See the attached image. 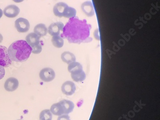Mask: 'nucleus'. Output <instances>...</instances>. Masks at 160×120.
Here are the masks:
<instances>
[{"label":"nucleus","mask_w":160,"mask_h":120,"mask_svg":"<svg viewBox=\"0 0 160 120\" xmlns=\"http://www.w3.org/2000/svg\"><path fill=\"white\" fill-rule=\"evenodd\" d=\"M32 49L24 40H19L12 43L8 49L9 56L12 61L24 62L28 59Z\"/></svg>","instance_id":"obj_2"},{"label":"nucleus","mask_w":160,"mask_h":120,"mask_svg":"<svg viewBox=\"0 0 160 120\" xmlns=\"http://www.w3.org/2000/svg\"><path fill=\"white\" fill-rule=\"evenodd\" d=\"M50 111L52 114L57 115V116H60V115L64 114L62 106L59 102L53 104L51 106Z\"/></svg>","instance_id":"obj_17"},{"label":"nucleus","mask_w":160,"mask_h":120,"mask_svg":"<svg viewBox=\"0 0 160 120\" xmlns=\"http://www.w3.org/2000/svg\"><path fill=\"white\" fill-rule=\"evenodd\" d=\"M52 44L56 48H61L64 44L63 38L60 35L54 36L52 38Z\"/></svg>","instance_id":"obj_18"},{"label":"nucleus","mask_w":160,"mask_h":120,"mask_svg":"<svg viewBox=\"0 0 160 120\" xmlns=\"http://www.w3.org/2000/svg\"><path fill=\"white\" fill-rule=\"evenodd\" d=\"M76 14H77V11L75 8L71 7H68L63 17L67 18H72L76 17Z\"/></svg>","instance_id":"obj_21"},{"label":"nucleus","mask_w":160,"mask_h":120,"mask_svg":"<svg viewBox=\"0 0 160 120\" xmlns=\"http://www.w3.org/2000/svg\"><path fill=\"white\" fill-rule=\"evenodd\" d=\"M42 51V45H40L36 47L35 48H33L32 50V52L34 54H39Z\"/></svg>","instance_id":"obj_22"},{"label":"nucleus","mask_w":160,"mask_h":120,"mask_svg":"<svg viewBox=\"0 0 160 120\" xmlns=\"http://www.w3.org/2000/svg\"><path fill=\"white\" fill-rule=\"evenodd\" d=\"M34 32L40 37H42L47 35L48 29L44 24H39L35 27Z\"/></svg>","instance_id":"obj_14"},{"label":"nucleus","mask_w":160,"mask_h":120,"mask_svg":"<svg viewBox=\"0 0 160 120\" xmlns=\"http://www.w3.org/2000/svg\"><path fill=\"white\" fill-rule=\"evenodd\" d=\"M20 9L17 5L11 4L6 6L3 10L4 16L8 18H15L17 17L20 12Z\"/></svg>","instance_id":"obj_7"},{"label":"nucleus","mask_w":160,"mask_h":120,"mask_svg":"<svg viewBox=\"0 0 160 120\" xmlns=\"http://www.w3.org/2000/svg\"><path fill=\"white\" fill-rule=\"evenodd\" d=\"M5 71L4 67L0 65V80L3 78L5 75Z\"/></svg>","instance_id":"obj_23"},{"label":"nucleus","mask_w":160,"mask_h":120,"mask_svg":"<svg viewBox=\"0 0 160 120\" xmlns=\"http://www.w3.org/2000/svg\"><path fill=\"white\" fill-rule=\"evenodd\" d=\"M59 103L62 106L63 112L65 114H68L72 112V111L74 110L75 105L74 103L71 101L67 100V99H63L60 101Z\"/></svg>","instance_id":"obj_13"},{"label":"nucleus","mask_w":160,"mask_h":120,"mask_svg":"<svg viewBox=\"0 0 160 120\" xmlns=\"http://www.w3.org/2000/svg\"><path fill=\"white\" fill-rule=\"evenodd\" d=\"M61 59L63 62L69 64L76 62V58L72 53L69 52H65L61 54Z\"/></svg>","instance_id":"obj_15"},{"label":"nucleus","mask_w":160,"mask_h":120,"mask_svg":"<svg viewBox=\"0 0 160 120\" xmlns=\"http://www.w3.org/2000/svg\"><path fill=\"white\" fill-rule=\"evenodd\" d=\"M62 91L65 95L71 96L74 94L76 90V86L73 82L68 81L62 84L61 88Z\"/></svg>","instance_id":"obj_11"},{"label":"nucleus","mask_w":160,"mask_h":120,"mask_svg":"<svg viewBox=\"0 0 160 120\" xmlns=\"http://www.w3.org/2000/svg\"><path fill=\"white\" fill-rule=\"evenodd\" d=\"M2 40H3V37L1 34H0V43L2 42Z\"/></svg>","instance_id":"obj_26"},{"label":"nucleus","mask_w":160,"mask_h":120,"mask_svg":"<svg viewBox=\"0 0 160 120\" xmlns=\"http://www.w3.org/2000/svg\"><path fill=\"white\" fill-rule=\"evenodd\" d=\"M40 38L35 33H30L26 37V41L32 49L41 45Z\"/></svg>","instance_id":"obj_9"},{"label":"nucleus","mask_w":160,"mask_h":120,"mask_svg":"<svg viewBox=\"0 0 160 120\" xmlns=\"http://www.w3.org/2000/svg\"><path fill=\"white\" fill-rule=\"evenodd\" d=\"M90 34L89 25L78 18L70 19L64 26L61 36L68 39L69 43L80 44L89 42L88 40Z\"/></svg>","instance_id":"obj_1"},{"label":"nucleus","mask_w":160,"mask_h":120,"mask_svg":"<svg viewBox=\"0 0 160 120\" xmlns=\"http://www.w3.org/2000/svg\"><path fill=\"white\" fill-rule=\"evenodd\" d=\"M12 61L9 56L8 48L0 45V65L8 68L11 64Z\"/></svg>","instance_id":"obj_3"},{"label":"nucleus","mask_w":160,"mask_h":120,"mask_svg":"<svg viewBox=\"0 0 160 120\" xmlns=\"http://www.w3.org/2000/svg\"><path fill=\"white\" fill-rule=\"evenodd\" d=\"M40 78L45 82H49L52 81L55 77L54 70L51 68H44L40 72Z\"/></svg>","instance_id":"obj_5"},{"label":"nucleus","mask_w":160,"mask_h":120,"mask_svg":"<svg viewBox=\"0 0 160 120\" xmlns=\"http://www.w3.org/2000/svg\"><path fill=\"white\" fill-rule=\"evenodd\" d=\"M52 113L50 110H43L40 113V120H52Z\"/></svg>","instance_id":"obj_20"},{"label":"nucleus","mask_w":160,"mask_h":120,"mask_svg":"<svg viewBox=\"0 0 160 120\" xmlns=\"http://www.w3.org/2000/svg\"><path fill=\"white\" fill-rule=\"evenodd\" d=\"M71 74L72 78L75 82H82L86 78L85 73L83 70L71 72Z\"/></svg>","instance_id":"obj_16"},{"label":"nucleus","mask_w":160,"mask_h":120,"mask_svg":"<svg viewBox=\"0 0 160 120\" xmlns=\"http://www.w3.org/2000/svg\"><path fill=\"white\" fill-rule=\"evenodd\" d=\"M64 25L61 22L52 23L49 26L48 29V32L50 35L52 36L59 35L60 31L63 30Z\"/></svg>","instance_id":"obj_8"},{"label":"nucleus","mask_w":160,"mask_h":120,"mask_svg":"<svg viewBox=\"0 0 160 120\" xmlns=\"http://www.w3.org/2000/svg\"><path fill=\"white\" fill-rule=\"evenodd\" d=\"M68 7V5L65 2L57 3L53 7V14L56 17L62 18L65 16Z\"/></svg>","instance_id":"obj_6"},{"label":"nucleus","mask_w":160,"mask_h":120,"mask_svg":"<svg viewBox=\"0 0 160 120\" xmlns=\"http://www.w3.org/2000/svg\"><path fill=\"white\" fill-rule=\"evenodd\" d=\"M57 120H70V119L68 114H64L59 116Z\"/></svg>","instance_id":"obj_24"},{"label":"nucleus","mask_w":160,"mask_h":120,"mask_svg":"<svg viewBox=\"0 0 160 120\" xmlns=\"http://www.w3.org/2000/svg\"><path fill=\"white\" fill-rule=\"evenodd\" d=\"M21 120V119H19V120Z\"/></svg>","instance_id":"obj_28"},{"label":"nucleus","mask_w":160,"mask_h":120,"mask_svg":"<svg viewBox=\"0 0 160 120\" xmlns=\"http://www.w3.org/2000/svg\"><path fill=\"white\" fill-rule=\"evenodd\" d=\"M19 86L18 80L15 78H10L6 80L4 87L6 91L12 92L18 89Z\"/></svg>","instance_id":"obj_10"},{"label":"nucleus","mask_w":160,"mask_h":120,"mask_svg":"<svg viewBox=\"0 0 160 120\" xmlns=\"http://www.w3.org/2000/svg\"><path fill=\"white\" fill-rule=\"evenodd\" d=\"M68 70L70 72H73L83 70V67L80 63L78 62H73L69 64Z\"/></svg>","instance_id":"obj_19"},{"label":"nucleus","mask_w":160,"mask_h":120,"mask_svg":"<svg viewBox=\"0 0 160 120\" xmlns=\"http://www.w3.org/2000/svg\"><path fill=\"white\" fill-rule=\"evenodd\" d=\"M2 15H3V12L2 10L0 8V18L2 17Z\"/></svg>","instance_id":"obj_27"},{"label":"nucleus","mask_w":160,"mask_h":120,"mask_svg":"<svg viewBox=\"0 0 160 120\" xmlns=\"http://www.w3.org/2000/svg\"><path fill=\"white\" fill-rule=\"evenodd\" d=\"M81 9L85 14L88 17H92L95 15L93 4L91 1L83 2L81 5Z\"/></svg>","instance_id":"obj_12"},{"label":"nucleus","mask_w":160,"mask_h":120,"mask_svg":"<svg viewBox=\"0 0 160 120\" xmlns=\"http://www.w3.org/2000/svg\"><path fill=\"white\" fill-rule=\"evenodd\" d=\"M15 26L18 32L19 33H26L30 28L29 21L24 18H19L15 22Z\"/></svg>","instance_id":"obj_4"},{"label":"nucleus","mask_w":160,"mask_h":120,"mask_svg":"<svg viewBox=\"0 0 160 120\" xmlns=\"http://www.w3.org/2000/svg\"><path fill=\"white\" fill-rule=\"evenodd\" d=\"M12 1L16 3H20V2H23L24 0H12Z\"/></svg>","instance_id":"obj_25"}]
</instances>
